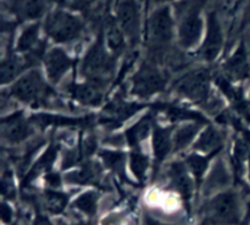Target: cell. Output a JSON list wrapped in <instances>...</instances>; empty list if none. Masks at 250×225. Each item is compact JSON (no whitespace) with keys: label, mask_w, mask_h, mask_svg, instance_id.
I'll return each instance as SVG.
<instances>
[{"label":"cell","mask_w":250,"mask_h":225,"mask_svg":"<svg viewBox=\"0 0 250 225\" xmlns=\"http://www.w3.org/2000/svg\"><path fill=\"white\" fill-rule=\"evenodd\" d=\"M114 68L115 60L105 50L103 34L100 33L97 42L90 46L89 50L85 54L82 61V66H81V72L90 82L105 87L114 73Z\"/></svg>","instance_id":"7a4b0ae2"},{"label":"cell","mask_w":250,"mask_h":225,"mask_svg":"<svg viewBox=\"0 0 250 225\" xmlns=\"http://www.w3.org/2000/svg\"><path fill=\"white\" fill-rule=\"evenodd\" d=\"M222 139H224V136H222L221 132L215 130L214 127L209 126L203 132L199 139L195 142L194 148L198 149V151L205 152V153L212 154L221 147Z\"/></svg>","instance_id":"ffe728a7"},{"label":"cell","mask_w":250,"mask_h":225,"mask_svg":"<svg viewBox=\"0 0 250 225\" xmlns=\"http://www.w3.org/2000/svg\"><path fill=\"white\" fill-rule=\"evenodd\" d=\"M45 66L48 71V76L53 83L60 81L66 73V71L72 65V60L70 56L60 48H53L49 53L45 54Z\"/></svg>","instance_id":"7c38bea8"},{"label":"cell","mask_w":250,"mask_h":225,"mask_svg":"<svg viewBox=\"0 0 250 225\" xmlns=\"http://www.w3.org/2000/svg\"><path fill=\"white\" fill-rule=\"evenodd\" d=\"M209 70L199 68L182 76L176 83V90L189 99L204 104L209 98Z\"/></svg>","instance_id":"52a82bcc"},{"label":"cell","mask_w":250,"mask_h":225,"mask_svg":"<svg viewBox=\"0 0 250 225\" xmlns=\"http://www.w3.org/2000/svg\"><path fill=\"white\" fill-rule=\"evenodd\" d=\"M46 182H48V185L51 186V187H59L61 183V179L60 176H59V174L49 173L48 175H46Z\"/></svg>","instance_id":"d590c367"},{"label":"cell","mask_w":250,"mask_h":225,"mask_svg":"<svg viewBox=\"0 0 250 225\" xmlns=\"http://www.w3.org/2000/svg\"><path fill=\"white\" fill-rule=\"evenodd\" d=\"M73 207L87 215H94L98 207V195L93 191L83 193L73 202Z\"/></svg>","instance_id":"4dcf8cb0"},{"label":"cell","mask_w":250,"mask_h":225,"mask_svg":"<svg viewBox=\"0 0 250 225\" xmlns=\"http://www.w3.org/2000/svg\"><path fill=\"white\" fill-rule=\"evenodd\" d=\"M168 176H170L171 185L186 200H189L190 195H192V181H190L189 176H188L187 171H186L185 165L181 163H173L170 166V170H168Z\"/></svg>","instance_id":"e0dca14e"},{"label":"cell","mask_w":250,"mask_h":225,"mask_svg":"<svg viewBox=\"0 0 250 225\" xmlns=\"http://www.w3.org/2000/svg\"><path fill=\"white\" fill-rule=\"evenodd\" d=\"M56 153H58V147H56L55 144H51V146L46 149L45 153L41 157V159L34 164V166L29 170V173L27 174V176L23 180V185H28V183L31 182L33 179H36L42 171L48 169L49 166L53 164V161L55 160Z\"/></svg>","instance_id":"cb8c5ba5"},{"label":"cell","mask_w":250,"mask_h":225,"mask_svg":"<svg viewBox=\"0 0 250 225\" xmlns=\"http://www.w3.org/2000/svg\"><path fill=\"white\" fill-rule=\"evenodd\" d=\"M99 156L107 168L111 169V170L115 171V173L120 174V175H124L126 156H125L122 152L100 151Z\"/></svg>","instance_id":"f546056e"},{"label":"cell","mask_w":250,"mask_h":225,"mask_svg":"<svg viewBox=\"0 0 250 225\" xmlns=\"http://www.w3.org/2000/svg\"><path fill=\"white\" fill-rule=\"evenodd\" d=\"M131 170L141 181L146 178V169H148V158L141 152H133L131 154Z\"/></svg>","instance_id":"1f68e13d"},{"label":"cell","mask_w":250,"mask_h":225,"mask_svg":"<svg viewBox=\"0 0 250 225\" xmlns=\"http://www.w3.org/2000/svg\"><path fill=\"white\" fill-rule=\"evenodd\" d=\"M103 225H121V218L119 215H110L103 220Z\"/></svg>","instance_id":"74e56055"},{"label":"cell","mask_w":250,"mask_h":225,"mask_svg":"<svg viewBox=\"0 0 250 225\" xmlns=\"http://www.w3.org/2000/svg\"><path fill=\"white\" fill-rule=\"evenodd\" d=\"M225 71H226L227 76L232 80L239 81L249 77L250 66L244 43H242L236 50V53L229 59V61L225 65Z\"/></svg>","instance_id":"9a60e30c"},{"label":"cell","mask_w":250,"mask_h":225,"mask_svg":"<svg viewBox=\"0 0 250 225\" xmlns=\"http://www.w3.org/2000/svg\"><path fill=\"white\" fill-rule=\"evenodd\" d=\"M207 220L215 225H234L241 220V205L234 192L217 195L205 208Z\"/></svg>","instance_id":"8992f818"},{"label":"cell","mask_w":250,"mask_h":225,"mask_svg":"<svg viewBox=\"0 0 250 225\" xmlns=\"http://www.w3.org/2000/svg\"><path fill=\"white\" fill-rule=\"evenodd\" d=\"M67 196L62 192L56 191H46L43 195V204L48 212L53 214H59L67 205Z\"/></svg>","instance_id":"83f0119b"},{"label":"cell","mask_w":250,"mask_h":225,"mask_svg":"<svg viewBox=\"0 0 250 225\" xmlns=\"http://www.w3.org/2000/svg\"><path fill=\"white\" fill-rule=\"evenodd\" d=\"M11 94L21 102L28 103L33 107L49 104L54 97V90L45 83L41 71L33 70L22 76L11 87Z\"/></svg>","instance_id":"3957f363"},{"label":"cell","mask_w":250,"mask_h":225,"mask_svg":"<svg viewBox=\"0 0 250 225\" xmlns=\"http://www.w3.org/2000/svg\"><path fill=\"white\" fill-rule=\"evenodd\" d=\"M142 108L143 107L139 104L126 103L121 98H116L114 102H111L105 108L104 114L106 117L103 120V122H105V124H115V126H116V125H120L126 119H128L134 112L141 110Z\"/></svg>","instance_id":"4fadbf2b"},{"label":"cell","mask_w":250,"mask_h":225,"mask_svg":"<svg viewBox=\"0 0 250 225\" xmlns=\"http://www.w3.org/2000/svg\"><path fill=\"white\" fill-rule=\"evenodd\" d=\"M1 134L10 143H20L32 134L31 125L24 119L22 112H16L5 117L1 122Z\"/></svg>","instance_id":"8fae6325"},{"label":"cell","mask_w":250,"mask_h":225,"mask_svg":"<svg viewBox=\"0 0 250 225\" xmlns=\"http://www.w3.org/2000/svg\"><path fill=\"white\" fill-rule=\"evenodd\" d=\"M166 85V78L155 64L146 63L139 68L138 72L133 77V88L132 92L138 97H150L154 93L164 90Z\"/></svg>","instance_id":"ba28073f"},{"label":"cell","mask_w":250,"mask_h":225,"mask_svg":"<svg viewBox=\"0 0 250 225\" xmlns=\"http://www.w3.org/2000/svg\"><path fill=\"white\" fill-rule=\"evenodd\" d=\"M151 115H146L143 119L139 120L136 125L128 129L126 131V141L129 146H137L138 143H141L146 136H148V132L150 130L151 124Z\"/></svg>","instance_id":"603a6c76"},{"label":"cell","mask_w":250,"mask_h":225,"mask_svg":"<svg viewBox=\"0 0 250 225\" xmlns=\"http://www.w3.org/2000/svg\"><path fill=\"white\" fill-rule=\"evenodd\" d=\"M200 0H187L178 9L181 16L178 39L183 48H192L199 42L203 31V20L200 17Z\"/></svg>","instance_id":"277c9868"},{"label":"cell","mask_w":250,"mask_h":225,"mask_svg":"<svg viewBox=\"0 0 250 225\" xmlns=\"http://www.w3.org/2000/svg\"><path fill=\"white\" fill-rule=\"evenodd\" d=\"M84 31L83 22L68 12L56 10L45 21V32L58 43H68L78 39Z\"/></svg>","instance_id":"5b68a950"},{"label":"cell","mask_w":250,"mask_h":225,"mask_svg":"<svg viewBox=\"0 0 250 225\" xmlns=\"http://www.w3.org/2000/svg\"><path fill=\"white\" fill-rule=\"evenodd\" d=\"M32 121L38 126L45 127L50 125H59V126H77V125L89 124L90 120L88 117L85 119H75V117H66L61 115H48V114H38L32 117Z\"/></svg>","instance_id":"d6986e66"},{"label":"cell","mask_w":250,"mask_h":225,"mask_svg":"<svg viewBox=\"0 0 250 225\" xmlns=\"http://www.w3.org/2000/svg\"><path fill=\"white\" fill-rule=\"evenodd\" d=\"M104 87L94 82L82 83V85H71L68 88L75 99L85 105H98L103 100Z\"/></svg>","instance_id":"2e32d148"},{"label":"cell","mask_w":250,"mask_h":225,"mask_svg":"<svg viewBox=\"0 0 250 225\" xmlns=\"http://www.w3.org/2000/svg\"><path fill=\"white\" fill-rule=\"evenodd\" d=\"M2 220H4L5 223H9L10 220H11V217H12V213H11V209H10V207H7L6 204H2Z\"/></svg>","instance_id":"f35d334b"},{"label":"cell","mask_w":250,"mask_h":225,"mask_svg":"<svg viewBox=\"0 0 250 225\" xmlns=\"http://www.w3.org/2000/svg\"><path fill=\"white\" fill-rule=\"evenodd\" d=\"M210 157H202L199 154H192L187 158V165L189 166V169L192 170V173L194 174L195 179L198 181H200L203 174L205 173V169L208 166V161H209Z\"/></svg>","instance_id":"d6a6232c"},{"label":"cell","mask_w":250,"mask_h":225,"mask_svg":"<svg viewBox=\"0 0 250 225\" xmlns=\"http://www.w3.org/2000/svg\"><path fill=\"white\" fill-rule=\"evenodd\" d=\"M82 159H83V156H82V153H81V151H78V149H76V151L67 152V153L63 156L62 168L63 169L70 168V166H72V165H75V164L80 163Z\"/></svg>","instance_id":"836d02e7"},{"label":"cell","mask_w":250,"mask_h":225,"mask_svg":"<svg viewBox=\"0 0 250 225\" xmlns=\"http://www.w3.org/2000/svg\"><path fill=\"white\" fill-rule=\"evenodd\" d=\"M46 0H10L9 10L20 20L39 19L45 12Z\"/></svg>","instance_id":"5bb4252c"},{"label":"cell","mask_w":250,"mask_h":225,"mask_svg":"<svg viewBox=\"0 0 250 225\" xmlns=\"http://www.w3.org/2000/svg\"><path fill=\"white\" fill-rule=\"evenodd\" d=\"M39 34V24H32L28 26L20 36L19 42H17V50L21 51V53H29V51L33 50L34 48L38 46V44L41 43L38 38Z\"/></svg>","instance_id":"4316f807"},{"label":"cell","mask_w":250,"mask_h":225,"mask_svg":"<svg viewBox=\"0 0 250 225\" xmlns=\"http://www.w3.org/2000/svg\"><path fill=\"white\" fill-rule=\"evenodd\" d=\"M158 1H165V0H158Z\"/></svg>","instance_id":"7bdbcfd3"},{"label":"cell","mask_w":250,"mask_h":225,"mask_svg":"<svg viewBox=\"0 0 250 225\" xmlns=\"http://www.w3.org/2000/svg\"><path fill=\"white\" fill-rule=\"evenodd\" d=\"M229 182V175L227 173L226 168H225L222 161H217L216 165L214 166L212 171L210 173L209 178H208L207 183H205V190L208 193L212 192L214 190H219V188L224 187Z\"/></svg>","instance_id":"484cf974"},{"label":"cell","mask_w":250,"mask_h":225,"mask_svg":"<svg viewBox=\"0 0 250 225\" xmlns=\"http://www.w3.org/2000/svg\"><path fill=\"white\" fill-rule=\"evenodd\" d=\"M106 38H107V45L109 48L114 51L115 54L121 53L125 49V38L124 32L121 28L117 27L112 20L107 22L106 26Z\"/></svg>","instance_id":"f1b7e54d"},{"label":"cell","mask_w":250,"mask_h":225,"mask_svg":"<svg viewBox=\"0 0 250 225\" xmlns=\"http://www.w3.org/2000/svg\"><path fill=\"white\" fill-rule=\"evenodd\" d=\"M146 225H168V224H164V223L158 222V220L153 219V218H150V217L146 218Z\"/></svg>","instance_id":"60d3db41"},{"label":"cell","mask_w":250,"mask_h":225,"mask_svg":"<svg viewBox=\"0 0 250 225\" xmlns=\"http://www.w3.org/2000/svg\"><path fill=\"white\" fill-rule=\"evenodd\" d=\"M171 129L156 126L154 131V153L158 163L163 161L171 151Z\"/></svg>","instance_id":"44dd1931"},{"label":"cell","mask_w":250,"mask_h":225,"mask_svg":"<svg viewBox=\"0 0 250 225\" xmlns=\"http://www.w3.org/2000/svg\"><path fill=\"white\" fill-rule=\"evenodd\" d=\"M222 46V29L216 12L208 16V33L204 44L200 49V56L207 61H212L219 55Z\"/></svg>","instance_id":"30bf717a"},{"label":"cell","mask_w":250,"mask_h":225,"mask_svg":"<svg viewBox=\"0 0 250 225\" xmlns=\"http://www.w3.org/2000/svg\"><path fill=\"white\" fill-rule=\"evenodd\" d=\"M28 61L23 58H16V56H9L6 60L1 64V82L6 83L16 77L20 72L26 68H29Z\"/></svg>","instance_id":"7402d4cb"},{"label":"cell","mask_w":250,"mask_h":225,"mask_svg":"<svg viewBox=\"0 0 250 225\" xmlns=\"http://www.w3.org/2000/svg\"><path fill=\"white\" fill-rule=\"evenodd\" d=\"M200 122H193V124H187L181 126L180 129L176 131L175 136H173V146H175V151H181V149L186 148L193 138L195 137L197 132L200 129Z\"/></svg>","instance_id":"d4e9b609"},{"label":"cell","mask_w":250,"mask_h":225,"mask_svg":"<svg viewBox=\"0 0 250 225\" xmlns=\"http://www.w3.org/2000/svg\"><path fill=\"white\" fill-rule=\"evenodd\" d=\"M102 169L98 164L93 161H87L82 164L80 170L68 173L65 176V180L70 183H80V185H87V183H94L99 181Z\"/></svg>","instance_id":"ac0fdd59"},{"label":"cell","mask_w":250,"mask_h":225,"mask_svg":"<svg viewBox=\"0 0 250 225\" xmlns=\"http://www.w3.org/2000/svg\"><path fill=\"white\" fill-rule=\"evenodd\" d=\"M1 187H2V195L7 198H14L15 196V187L14 182L10 174L5 173L1 179Z\"/></svg>","instance_id":"e575fe53"},{"label":"cell","mask_w":250,"mask_h":225,"mask_svg":"<svg viewBox=\"0 0 250 225\" xmlns=\"http://www.w3.org/2000/svg\"><path fill=\"white\" fill-rule=\"evenodd\" d=\"M248 20L250 21V0L248 1Z\"/></svg>","instance_id":"b9f144b4"},{"label":"cell","mask_w":250,"mask_h":225,"mask_svg":"<svg viewBox=\"0 0 250 225\" xmlns=\"http://www.w3.org/2000/svg\"><path fill=\"white\" fill-rule=\"evenodd\" d=\"M63 4L72 9H83L87 4V0H63Z\"/></svg>","instance_id":"8d00e7d4"},{"label":"cell","mask_w":250,"mask_h":225,"mask_svg":"<svg viewBox=\"0 0 250 225\" xmlns=\"http://www.w3.org/2000/svg\"><path fill=\"white\" fill-rule=\"evenodd\" d=\"M173 36V20L168 6H161L148 20V41L150 58L154 61L165 55Z\"/></svg>","instance_id":"6da1fadb"},{"label":"cell","mask_w":250,"mask_h":225,"mask_svg":"<svg viewBox=\"0 0 250 225\" xmlns=\"http://www.w3.org/2000/svg\"><path fill=\"white\" fill-rule=\"evenodd\" d=\"M34 225H53V224H51V223L49 222V220L46 219V218L38 217L36 219V222H34Z\"/></svg>","instance_id":"ab89813d"},{"label":"cell","mask_w":250,"mask_h":225,"mask_svg":"<svg viewBox=\"0 0 250 225\" xmlns=\"http://www.w3.org/2000/svg\"><path fill=\"white\" fill-rule=\"evenodd\" d=\"M117 21L120 28L128 37L131 44H137L141 28V12L136 0H121L117 6Z\"/></svg>","instance_id":"9c48e42d"}]
</instances>
